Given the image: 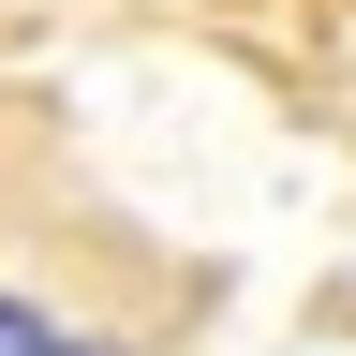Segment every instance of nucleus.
Instances as JSON below:
<instances>
[{
  "instance_id": "nucleus-1",
  "label": "nucleus",
  "mask_w": 356,
  "mask_h": 356,
  "mask_svg": "<svg viewBox=\"0 0 356 356\" xmlns=\"http://www.w3.org/2000/svg\"><path fill=\"white\" fill-rule=\"evenodd\" d=\"M89 327H74V312L60 297H30V282H0V356H74Z\"/></svg>"
},
{
  "instance_id": "nucleus-2",
  "label": "nucleus",
  "mask_w": 356,
  "mask_h": 356,
  "mask_svg": "<svg viewBox=\"0 0 356 356\" xmlns=\"http://www.w3.org/2000/svg\"><path fill=\"white\" fill-rule=\"evenodd\" d=\"M74 356H134V341H74Z\"/></svg>"
}]
</instances>
